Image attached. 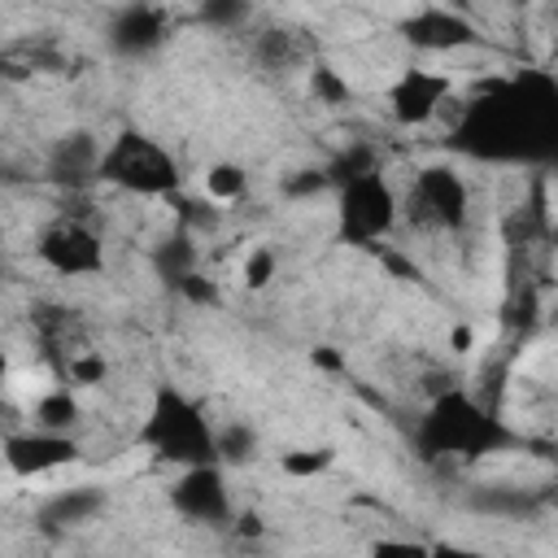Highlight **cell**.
Masks as SVG:
<instances>
[{"label": "cell", "instance_id": "3957f363", "mask_svg": "<svg viewBox=\"0 0 558 558\" xmlns=\"http://www.w3.org/2000/svg\"><path fill=\"white\" fill-rule=\"evenodd\" d=\"M214 427L218 418H209V405L196 392L179 384H153L144 418L135 427V445L153 462L187 471L214 462Z\"/></svg>", "mask_w": 558, "mask_h": 558}, {"label": "cell", "instance_id": "ba28073f", "mask_svg": "<svg viewBox=\"0 0 558 558\" xmlns=\"http://www.w3.org/2000/svg\"><path fill=\"white\" fill-rule=\"evenodd\" d=\"M170 510L196 527H231L235 523V493H231V471L218 462L174 471L170 488Z\"/></svg>", "mask_w": 558, "mask_h": 558}, {"label": "cell", "instance_id": "83f0119b", "mask_svg": "<svg viewBox=\"0 0 558 558\" xmlns=\"http://www.w3.org/2000/svg\"><path fill=\"white\" fill-rule=\"evenodd\" d=\"M427 558H488V554L462 541H427Z\"/></svg>", "mask_w": 558, "mask_h": 558}, {"label": "cell", "instance_id": "5bb4252c", "mask_svg": "<svg viewBox=\"0 0 558 558\" xmlns=\"http://www.w3.org/2000/svg\"><path fill=\"white\" fill-rule=\"evenodd\" d=\"M401 39L410 48H418V52H458V48L480 44V31H475V22L466 13L427 4V9H414L401 22Z\"/></svg>", "mask_w": 558, "mask_h": 558}, {"label": "cell", "instance_id": "ac0fdd59", "mask_svg": "<svg viewBox=\"0 0 558 558\" xmlns=\"http://www.w3.org/2000/svg\"><path fill=\"white\" fill-rule=\"evenodd\" d=\"M248 52H253V61H257L262 70H279V74L305 65V39H301L296 31H283V26L257 31L253 44H248Z\"/></svg>", "mask_w": 558, "mask_h": 558}, {"label": "cell", "instance_id": "e0dca14e", "mask_svg": "<svg viewBox=\"0 0 558 558\" xmlns=\"http://www.w3.org/2000/svg\"><path fill=\"white\" fill-rule=\"evenodd\" d=\"M466 506L475 514H493V519H523L527 510L541 506V497L527 493L523 484H475L466 493Z\"/></svg>", "mask_w": 558, "mask_h": 558}, {"label": "cell", "instance_id": "f1b7e54d", "mask_svg": "<svg viewBox=\"0 0 558 558\" xmlns=\"http://www.w3.org/2000/svg\"><path fill=\"white\" fill-rule=\"evenodd\" d=\"M179 296H187V301H196V305H214V301H218V292H214V283H209L205 275L187 279V283L179 288Z\"/></svg>", "mask_w": 558, "mask_h": 558}, {"label": "cell", "instance_id": "5b68a950", "mask_svg": "<svg viewBox=\"0 0 558 558\" xmlns=\"http://www.w3.org/2000/svg\"><path fill=\"white\" fill-rule=\"evenodd\" d=\"M336 196V240L349 248H375L379 240H388L401 227V196L388 183L384 170L357 174L340 187H331Z\"/></svg>", "mask_w": 558, "mask_h": 558}, {"label": "cell", "instance_id": "2e32d148", "mask_svg": "<svg viewBox=\"0 0 558 558\" xmlns=\"http://www.w3.org/2000/svg\"><path fill=\"white\" fill-rule=\"evenodd\" d=\"M83 423V401L74 397L70 384H57V388H44L31 405V427H44V432H61V436H74V427Z\"/></svg>", "mask_w": 558, "mask_h": 558}, {"label": "cell", "instance_id": "44dd1931", "mask_svg": "<svg viewBox=\"0 0 558 558\" xmlns=\"http://www.w3.org/2000/svg\"><path fill=\"white\" fill-rule=\"evenodd\" d=\"M201 187H205V196H209L214 205H231V201H240V196L248 192V174H244V166H235V161H214V166H205Z\"/></svg>", "mask_w": 558, "mask_h": 558}, {"label": "cell", "instance_id": "30bf717a", "mask_svg": "<svg viewBox=\"0 0 558 558\" xmlns=\"http://www.w3.org/2000/svg\"><path fill=\"white\" fill-rule=\"evenodd\" d=\"M78 440L61 436V432H44V427H17L0 436V462L9 466V475L17 480H44L52 471H65L78 462Z\"/></svg>", "mask_w": 558, "mask_h": 558}, {"label": "cell", "instance_id": "52a82bcc", "mask_svg": "<svg viewBox=\"0 0 558 558\" xmlns=\"http://www.w3.org/2000/svg\"><path fill=\"white\" fill-rule=\"evenodd\" d=\"M31 248H35V262L57 279H92L105 270V240L78 214H61L44 222Z\"/></svg>", "mask_w": 558, "mask_h": 558}, {"label": "cell", "instance_id": "d6986e66", "mask_svg": "<svg viewBox=\"0 0 558 558\" xmlns=\"http://www.w3.org/2000/svg\"><path fill=\"white\" fill-rule=\"evenodd\" d=\"M257 453H262V436H257L253 423L231 418V423H218V427H214V462H218V466L235 471V466L257 462Z\"/></svg>", "mask_w": 558, "mask_h": 558}, {"label": "cell", "instance_id": "6da1fadb", "mask_svg": "<svg viewBox=\"0 0 558 558\" xmlns=\"http://www.w3.org/2000/svg\"><path fill=\"white\" fill-rule=\"evenodd\" d=\"M558 140V87L549 74H514L488 83L453 118L449 144L475 161H536Z\"/></svg>", "mask_w": 558, "mask_h": 558}, {"label": "cell", "instance_id": "4fadbf2b", "mask_svg": "<svg viewBox=\"0 0 558 558\" xmlns=\"http://www.w3.org/2000/svg\"><path fill=\"white\" fill-rule=\"evenodd\" d=\"M105 510H109V488H100V484H70V488H52L35 506V527L44 536H65V532H78V527L96 523Z\"/></svg>", "mask_w": 558, "mask_h": 558}, {"label": "cell", "instance_id": "7402d4cb", "mask_svg": "<svg viewBox=\"0 0 558 558\" xmlns=\"http://www.w3.org/2000/svg\"><path fill=\"white\" fill-rule=\"evenodd\" d=\"M275 275H279V253L270 244H257V248L244 253V262H240V283L244 288L262 292V288H270Z\"/></svg>", "mask_w": 558, "mask_h": 558}, {"label": "cell", "instance_id": "d4e9b609", "mask_svg": "<svg viewBox=\"0 0 558 558\" xmlns=\"http://www.w3.org/2000/svg\"><path fill=\"white\" fill-rule=\"evenodd\" d=\"M366 558H427V541H414V536H379V541H371Z\"/></svg>", "mask_w": 558, "mask_h": 558}, {"label": "cell", "instance_id": "277c9868", "mask_svg": "<svg viewBox=\"0 0 558 558\" xmlns=\"http://www.w3.org/2000/svg\"><path fill=\"white\" fill-rule=\"evenodd\" d=\"M96 183L140 201H174L183 192V166L144 126H118L100 148Z\"/></svg>", "mask_w": 558, "mask_h": 558}, {"label": "cell", "instance_id": "7c38bea8", "mask_svg": "<svg viewBox=\"0 0 558 558\" xmlns=\"http://www.w3.org/2000/svg\"><path fill=\"white\" fill-rule=\"evenodd\" d=\"M100 148H105V140L92 126H70V131L52 135V144L44 148V179L61 192L96 187Z\"/></svg>", "mask_w": 558, "mask_h": 558}, {"label": "cell", "instance_id": "7a4b0ae2", "mask_svg": "<svg viewBox=\"0 0 558 558\" xmlns=\"http://www.w3.org/2000/svg\"><path fill=\"white\" fill-rule=\"evenodd\" d=\"M514 445L519 432L458 384L436 388L414 423V453L423 462H480Z\"/></svg>", "mask_w": 558, "mask_h": 558}, {"label": "cell", "instance_id": "9c48e42d", "mask_svg": "<svg viewBox=\"0 0 558 558\" xmlns=\"http://www.w3.org/2000/svg\"><path fill=\"white\" fill-rule=\"evenodd\" d=\"M449 96H453V74L432 65H401L384 87V109L397 126L414 131L436 122L449 109Z\"/></svg>", "mask_w": 558, "mask_h": 558}, {"label": "cell", "instance_id": "9a60e30c", "mask_svg": "<svg viewBox=\"0 0 558 558\" xmlns=\"http://www.w3.org/2000/svg\"><path fill=\"white\" fill-rule=\"evenodd\" d=\"M148 262H153V275H157L170 292H179L187 279L201 275V244H196V231L174 227L170 235H161V240L153 244Z\"/></svg>", "mask_w": 558, "mask_h": 558}, {"label": "cell", "instance_id": "8fae6325", "mask_svg": "<svg viewBox=\"0 0 558 558\" xmlns=\"http://www.w3.org/2000/svg\"><path fill=\"white\" fill-rule=\"evenodd\" d=\"M174 35L170 9L161 4H122L105 17V48L122 61H148L157 57Z\"/></svg>", "mask_w": 558, "mask_h": 558}, {"label": "cell", "instance_id": "4316f807", "mask_svg": "<svg viewBox=\"0 0 558 558\" xmlns=\"http://www.w3.org/2000/svg\"><path fill=\"white\" fill-rule=\"evenodd\" d=\"M65 375H70V388H74V384H78V388L100 384V379H105V357H96V353H78V357H70Z\"/></svg>", "mask_w": 558, "mask_h": 558}, {"label": "cell", "instance_id": "4dcf8cb0", "mask_svg": "<svg viewBox=\"0 0 558 558\" xmlns=\"http://www.w3.org/2000/svg\"><path fill=\"white\" fill-rule=\"evenodd\" d=\"M0 253H4V235H0Z\"/></svg>", "mask_w": 558, "mask_h": 558}, {"label": "cell", "instance_id": "8992f818", "mask_svg": "<svg viewBox=\"0 0 558 558\" xmlns=\"http://www.w3.org/2000/svg\"><path fill=\"white\" fill-rule=\"evenodd\" d=\"M401 218L427 231H462L471 218V187L453 166H423L401 196Z\"/></svg>", "mask_w": 558, "mask_h": 558}, {"label": "cell", "instance_id": "484cf974", "mask_svg": "<svg viewBox=\"0 0 558 558\" xmlns=\"http://www.w3.org/2000/svg\"><path fill=\"white\" fill-rule=\"evenodd\" d=\"M331 462H336V449H296V453L283 458V471L288 475H318Z\"/></svg>", "mask_w": 558, "mask_h": 558}, {"label": "cell", "instance_id": "603a6c76", "mask_svg": "<svg viewBox=\"0 0 558 558\" xmlns=\"http://www.w3.org/2000/svg\"><path fill=\"white\" fill-rule=\"evenodd\" d=\"M196 17H201L205 26H214V31H235V26H244V22L253 17V9H248L244 0H205V4L196 9Z\"/></svg>", "mask_w": 558, "mask_h": 558}, {"label": "cell", "instance_id": "cb8c5ba5", "mask_svg": "<svg viewBox=\"0 0 558 558\" xmlns=\"http://www.w3.org/2000/svg\"><path fill=\"white\" fill-rule=\"evenodd\" d=\"M310 92H314V100H323V105H349L353 100V87L340 78V70H331V65H310Z\"/></svg>", "mask_w": 558, "mask_h": 558}, {"label": "cell", "instance_id": "f546056e", "mask_svg": "<svg viewBox=\"0 0 558 558\" xmlns=\"http://www.w3.org/2000/svg\"><path fill=\"white\" fill-rule=\"evenodd\" d=\"M4 375H9V362H4V353H0V384H4Z\"/></svg>", "mask_w": 558, "mask_h": 558}, {"label": "cell", "instance_id": "ffe728a7", "mask_svg": "<svg viewBox=\"0 0 558 558\" xmlns=\"http://www.w3.org/2000/svg\"><path fill=\"white\" fill-rule=\"evenodd\" d=\"M371 170H379V153L371 148V144H349V148H340L336 157H327V166H323V174H327V183L331 187H340V183H349V179H357V174H371Z\"/></svg>", "mask_w": 558, "mask_h": 558}]
</instances>
